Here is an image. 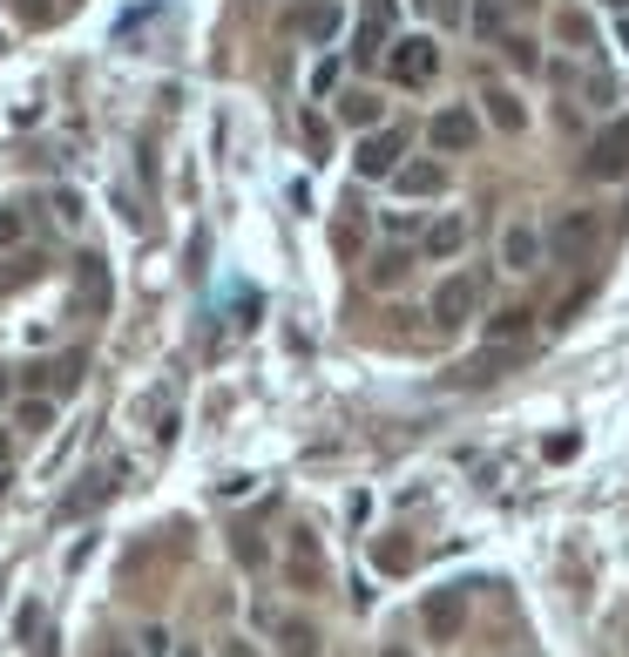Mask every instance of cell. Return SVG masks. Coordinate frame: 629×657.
<instances>
[{"label": "cell", "mask_w": 629, "mask_h": 657, "mask_svg": "<svg viewBox=\"0 0 629 657\" xmlns=\"http://www.w3.org/2000/svg\"><path fill=\"white\" fill-rule=\"evenodd\" d=\"M596 244H602V217H596V210H562V217L549 224V252H556V265H589V258H596Z\"/></svg>", "instance_id": "cell-1"}, {"label": "cell", "mask_w": 629, "mask_h": 657, "mask_svg": "<svg viewBox=\"0 0 629 657\" xmlns=\"http://www.w3.org/2000/svg\"><path fill=\"white\" fill-rule=\"evenodd\" d=\"M521 353H528V346H481L474 360H454V366H446V386H454V393H468V386H494L501 373L521 366Z\"/></svg>", "instance_id": "cell-2"}, {"label": "cell", "mask_w": 629, "mask_h": 657, "mask_svg": "<svg viewBox=\"0 0 629 657\" xmlns=\"http://www.w3.org/2000/svg\"><path fill=\"white\" fill-rule=\"evenodd\" d=\"M582 170H589L596 184H622V177H629V116H616V122H609V129L589 143Z\"/></svg>", "instance_id": "cell-3"}, {"label": "cell", "mask_w": 629, "mask_h": 657, "mask_svg": "<svg viewBox=\"0 0 629 657\" xmlns=\"http://www.w3.org/2000/svg\"><path fill=\"white\" fill-rule=\"evenodd\" d=\"M420 624H426V637H433V644H454V637L468 630V590H461V584L426 590V604H420Z\"/></svg>", "instance_id": "cell-4"}, {"label": "cell", "mask_w": 629, "mask_h": 657, "mask_svg": "<svg viewBox=\"0 0 629 657\" xmlns=\"http://www.w3.org/2000/svg\"><path fill=\"white\" fill-rule=\"evenodd\" d=\"M386 75L393 81H406V89H420V81H433V68H440V48L426 41V35H406V41H386Z\"/></svg>", "instance_id": "cell-5"}, {"label": "cell", "mask_w": 629, "mask_h": 657, "mask_svg": "<svg viewBox=\"0 0 629 657\" xmlns=\"http://www.w3.org/2000/svg\"><path fill=\"white\" fill-rule=\"evenodd\" d=\"M393 21H400V8H393V0H366V14H358V35H352V61H358V68L386 55Z\"/></svg>", "instance_id": "cell-6"}, {"label": "cell", "mask_w": 629, "mask_h": 657, "mask_svg": "<svg viewBox=\"0 0 629 657\" xmlns=\"http://www.w3.org/2000/svg\"><path fill=\"white\" fill-rule=\"evenodd\" d=\"M474 305H481V278H468V272L440 278V292H433V325H440V333H454Z\"/></svg>", "instance_id": "cell-7"}, {"label": "cell", "mask_w": 629, "mask_h": 657, "mask_svg": "<svg viewBox=\"0 0 629 657\" xmlns=\"http://www.w3.org/2000/svg\"><path fill=\"white\" fill-rule=\"evenodd\" d=\"M400 156H406V129H373L366 143H358V177H393L400 170Z\"/></svg>", "instance_id": "cell-8"}, {"label": "cell", "mask_w": 629, "mask_h": 657, "mask_svg": "<svg viewBox=\"0 0 629 657\" xmlns=\"http://www.w3.org/2000/svg\"><path fill=\"white\" fill-rule=\"evenodd\" d=\"M257 617L272 624V637H278V657H318V650H325L318 624H305V617H278V610H257Z\"/></svg>", "instance_id": "cell-9"}, {"label": "cell", "mask_w": 629, "mask_h": 657, "mask_svg": "<svg viewBox=\"0 0 629 657\" xmlns=\"http://www.w3.org/2000/svg\"><path fill=\"white\" fill-rule=\"evenodd\" d=\"M426 136H433V149L461 156V149H474V143H481V116H474V109H440Z\"/></svg>", "instance_id": "cell-10"}, {"label": "cell", "mask_w": 629, "mask_h": 657, "mask_svg": "<svg viewBox=\"0 0 629 657\" xmlns=\"http://www.w3.org/2000/svg\"><path fill=\"white\" fill-rule=\"evenodd\" d=\"M292 584H298V590H318V584H325V556H318V536H312V529L292 536Z\"/></svg>", "instance_id": "cell-11"}, {"label": "cell", "mask_w": 629, "mask_h": 657, "mask_svg": "<svg viewBox=\"0 0 629 657\" xmlns=\"http://www.w3.org/2000/svg\"><path fill=\"white\" fill-rule=\"evenodd\" d=\"M116 481H122V468H96V474H88L75 496H68V509H61V516H88V509H102V502L116 496Z\"/></svg>", "instance_id": "cell-12"}, {"label": "cell", "mask_w": 629, "mask_h": 657, "mask_svg": "<svg viewBox=\"0 0 629 657\" xmlns=\"http://www.w3.org/2000/svg\"><path fill=\"white\" fill-rule=\"evenodd\" d=\"M393 184H400L406 197H440V190H446V163H400Z\"/></svg>", "instance_id": "cell-13"}, {"label": "cell", "mask_w": 629, "mask_h": 657, "mask_svg": "<svg viewBox=\"0 0 629 657\" xmlns=\"http://www.w3.org/2000/svg\"><path fill=\"white\" fill-rule=\"evenodd\" d=\"M501 265H508V272H534V265H542V237H534L528 224H514V231L501 237Z\"/></svg>", "instance_id": "cell-14"}, {"label": "cell", "mask_w": 629, "mask_h": 657, "mask_svg": "<svg viewBox=\"0 0 629 657\" xmlns=\"http://www.w3.org/2000/svg\"><path fill=\"white\" fill-rule=\"evenodd\" d=\"M528 333H534V312H521V305L488 318V346H528Z\"/></svg>", "instance_id": "cell-15"}, {"label": "cell", "mask_w": 629, "mask_h": 657, "mask_svg": "<svg viewBox=\"0 0 629 657\" xmlns=\"http://www.w3.org/2000/svg\"><path fill=\"white\" fill-rule=\"evenodd\" d=\"M81 366H88L81 353H61V360H48V366H35L28 380H35V386H48V393H75V386H81Z\"/></svg>", "instance_id": "cell-16"}, {"label": "cell", "mask_w": 629, "mask_h": 657, "mask_svg": "<svg viewBox=\"0 0 629 657\" xmlns=\"http://www.w3.org/2000/svg\"><path fill=\"white\" fill-rule=\"evenodd\" d=\"M75 285H81V305H88V312H109V272H102L96 252L75 265Z\"/></svg>", "instance_id": "cell-17"}, {"label": "cell", "mask_w": 629, "mask_h": 657, "mask_svg": "<svg viewBox=\"0 0 629 657\" xmlns=\"http://www.w3.org/2000/svg\"><path fill=\"white\" fill-rule=\"evenodd\" d=\"M380 96H366V89H345L338 96V122H352V129H380Z\"/></svg>", "instance_id": "cell-18"}, {"label": "cell", "mask_w": 629, "mask_h": 657, "mask_svg": "<svg viewBox=\"0 0 629 657\" xmlns=\"http://www.w3.org/2000/svg\"><path fill=\"white\" fill-rule=\"evenodd\" d=\"M481 102H488V122H494V129H508V136H521V122H528V109H521V96H508V89H488Z\"/></svg>", "instance_id": "cell-19"}, {"label": "cell", "mask_w": 629, "mask_h": 657, "mask_svg": "<svg viewBox=\"0 0 629 657\" xmlns=\"http://www.w3.org/2000/svg\"><path fill=\"white\" fill-rule=\"evenodd\" d=\"M461 244H468V224H461V217H440V224L426 231V258H454Z\"/></svg>", "instance_id": "cell-20"}, {"label": "cell", "mask_w": 629, "mask_h": 657, "mask_svg": "<svg viewBox=\"0 0 629 657\" xmlns=\"http://www.w3.org/2000/svg\"><path fill=\"white\" fill-rule=\"evenodd\" d=\"M14 428H21V434H48V428H55V400H35V393H28V400L14 406Z\"/></svg>", "instance_id": "cell-21"}, {"label": "cell", "mask_w": 629, "mask_h": 657, "mask_svg": "<svg viewBox=\"0 0 629 657\" xmlns=\"http://www.w3.org/2000/svg\"><path fill=\"white\" fill-rule=\"evenodd\" d=\"M508 8H514V0H474V35H481V41L508 35Z\"/></svg>", "instance_id": "cell-22"}, {"label": "cell", "mask_w": 629, "mask_h": 657, "mask_svg": "<svg viewBox=\"0 0 629 657\" xmlns=\"http://www.w3.org/2000/svg\"><path fill=\"white\" fill-rule=\"evenodd\" d=\"M494 41H501V55H508L521 75H534V68H542V48H534L528 35H494Z\"/></svg>", "instance_id": "cell-23"}, {"label": "cell", "mask_w": 629, "mask_h": 657, "mask_svg": "<svg viewBox=\"0 0 629 657\" xmlns=\"http://www.w3.org/2000/svg\"><path fill=\"white\" fill-rule=\"evenodd\" d=\"M413 272V252H400V244H393V252H380L373 258V285H400Z\"/></svg>", "instance_id": "cell-24"}, {"label": "cell", "mask_w": 629, "mask_h": 657, "mask_svg": "<svg viewBox=\"0 0 629 657\" xmlns=\"http://www.w3.org/2000/svg\"><path fill=\"white\" fill-rule=\"evenodd\" d=\"M230 549H237V562H244V569H264V562H272V549H264V536H257V529H237V542H230Z\"/></svg>", "instance_id": "cell-25"}, {"label": "cell", "mask_w": 629, "mask_h": 657, "mask_svg": "<svg viewBox=\"0 0 629 657\" xmlns=\"http://www.w3.org/2000/svg\"><path fill=\"white\" fill-rule=\"evenodd\" d=\"M41 278V258H14V265H0V292H21Z\"/></svg>", "instance_id": "cell-26"}, {"label": "cell", "mask_w": 629, "mask_h": 657, "mask_svg": "<svg viewBox=\"0 0 629 657\" xmlns=\"http://www.w3.org/2000/svg\"><path fill=\"white\" fill-rule=\"evenodd\" d=\"M298 21H305V35H312V41H332V28H338V8H332V0H318V8H312V14H298Z\"/></svg>", "instance_id": "cell-27"}, {"label": "cell", "mask_w": 629, "mask_h": 657, "mask_svg": "<svg viewBox=\"0 0 629 657\" xmlns=\"http://www.w3.org/2000/svg\"><path fill=\"white\" fill-rule=\"evenodd\" d=\"M21 231H28L21 210H0V252H8V244H21Z\"/></svg>", "instance_id": "cell-28"}, {"label": "cell", "mask_w": 629, "mask_h": 657, "mask_svg": "<svg viewBox=\"0 0 629 657\" xmlns=\"http://www.w3.org/2000/svg\"><path fill=\"white\" fill-rule=\"evenodd\" d=\"M562 41H576V48H589V41H596V28H589L582 14H562Z\"/></svg>", "instance_id": "cell-29"}, {"label": "cell", "mask_w": 629, "mask_h": 657, "mask_svg": "<svg viewBox=\"0 0 629 657\" xmlns=\"http://www.w3.org/2000/svg\"><path fill=\"white\" fill-rule=\"evenodd\" d=\"M609 96H616V81H609V75H602V68H596V75H589V109H602V102H609Z\"/></svg>", "instance_id": "cell-30"}, {"label": "cell", "mask_w": 629, "mask_h": 657, "mask_svg": "<svg viewBox=\"0 0 629 657\" xmlns=\"http://www.w3.org/2000/svg\"><path fill=\"white\" fill-rule=\"evenodd\" d=\"M21 21H35V28L55 21V0H21Z\"/></svg>", "instance_id": "cell-31"}, {"label": "cell", "mask_w": 629, "mask_h": 657, "mask_svg": "<svg viewBox=\"0 0 629 657\" xmlns=\"http://www.w3.org/2000/svg\"><path fill=\"white\" fill-rule=\"evenodd\" d=\"M542 454H549V461H569V454H576V434H549V448H542Z\"/></svg>", "instance_id": "cell-32"}, {"label": "cell", "mask_w": 629, "mask_h": 657, "mask_svg": "<svg viewBox=\"0 0 629 657\" xmlns=\"http://www.w3.org/2000/svg\"><path fill=\"white\" fill-rule=\"evenodd\" d=\"M426 8H433L440 21H454V14H461V8H454V0H426Z\"/></svg>", "instance_id": "cell-33"}, {"label": "cell", "mask_w": 629, "mask_h": 657, "mask_svg": "<svg viewBox=\"0 0 629 657\" xmlns=\"http://www.w3.org/2000/svg\"><path fill=\"white\" fill-rule=\"evenodd\" d=\"M8 461H14V434H8V428H0V468H8Z\"/></svg>", "instance_id": "cell-34"}, {"label": "cell", "mask_w": 629, "mask_h": 657, "mask_svg": "<svg viewBox=\"0 0 629 657\" xmlns=\"http://www.w3.org/2000/svg\"><path fill=\"white\" fill-rule=\"evenodd\" d=\"M96 657H136V650H129V644H102Z\"/></svg>", "instance_id": "cell-35"}, {"label": "cell", "mask_w": 629, "mask_h": 657, "mask_svg": "<svg viewBox=\"0 0 629 657\" xmlns=\"http://www.w3.org/2000/svg\"><path fill=\"white\" fill-rule=\"evenodd\" d=\"M380 657H413V650H406V644H386V650H380Z\"/></svg>", "instance_id": "cell-36"}, {"label": "cell", "mask_w": 629, "mask_h": 657, "mask_svg": "<svg viewBox=\"0 0 629 657\" xmlns=\"http://www.w3.org/2000/svg\"><path fill=\"white\" fill-rule=\"evenodd\" d=\"M8 481H14V474H8V468H0V502H8Z\"/></svg>", "instance_id": "cell-37"}, {"label": "cell", "mask_w": 629, "mask_h": 657, "mask_svg": "<svg viewBox=\"0 0 629 657\" xmlns=\"http://www.w3.org/2000/svg\"><path fill=\"white\" fill-rule=\"evenodd\" d=\"M616 41H622V48H629V14H622V28H616Z\"/></svg>", "instance_id": "cell-38"}, {"label": "cell", "mask_w": 629, "mask_h": 657, "mask_svg": "<svg viewBox=\"0 0 629 657\" xmlns=\"http://www.w3.org/2000/svg\"><path fill=\"white\" fill-rule=\"evenodd\" d=\"M176 657H197V650H190V644H184V650H176Z\"/></svg>", "instance_id": "cell-39"}, {"label": "cell", "mask_w": 629, "mask_h": 657, "mask_svg": "<svg viewBox=\"0 0 629 657\" xmlns=\"http://www.w3.org/2000/svg\"><path fill=\"white\" fill-rule=\"evenodd\" d=\"M0 393H8V373H0Z\"/></svg>", "instance_id": "cell-40"}, {"label": "cell", "mask_w": 629, "mask_h": 657, "mask_svg": "<svg viewBox=\"0 0 629 657\" xmlns=\"http://www.w3.org/2000/svg\"><path fill=\"white\" fill-rule=\"evenodd\" d=\"M609 8H629V0H609Z\"/></svg>", "instance_id": "cell-41"}]
</instances>
